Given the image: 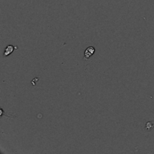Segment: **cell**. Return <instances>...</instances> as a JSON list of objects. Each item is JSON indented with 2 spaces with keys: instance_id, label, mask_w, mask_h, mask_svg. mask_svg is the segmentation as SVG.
Segmentation results:
<instances>
[{
  "instance_id": "1",
  "label": "cell",
  "mask_w": 154,
  "mask_h": 154,
  "mask_svg": "<svg viewBox=\"0 0 154 154\" xmlns=\"http://www.w3.org/2000/svg\"><path fill=\"white\" fill-rule=\"evenodd\" d=\"M96 52V49H95L94 47L90 46L89 48H87V49L84 51V60H87L90 58V57L93 55Z\"/></svg>"
},
{
  "instance_id": "2",
  "label": "cell",
  "mask_w": 154,
  "mask_h": 154,
  "mask_svg": "<svg viewBox=\"0 0 154 154\" xmlns=\"http://www.w3.org/2000/svg\"><path fill=\"white\" fill-rule=\"evenodd\" d=\"M14 48H14L13 45H8V46L5 48V49L4 54H3V56H4L5 57H8L10 54H11L12 53L14 52Z\"/></svg>"
},
{
  "instance_id": "3",
  "label": "cell",
  "mask_w": 154,
  "mask_h": 154,
  "mask_svg": "<svg viewBox=\"0 0 154 154\" xmlns=\"http://www.w3.org/2000/svg\"><path fill=\"white\" fill-rule=\"evenodd\" d=\"M153 126H154V121L147 122L145 125V129H147V130H151V129H153Z\"/></svg>"
}]
</instances>
